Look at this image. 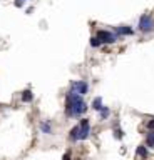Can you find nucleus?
<instances>
[{"label":"nucleus","instance_id":"2eb2a0df","mask_svg":"<svg viewBox=\"0 0 154 160\" xmlns=\"http://www.w3.org/2000/svg\"><path fill=\"white\" fill-rule=\"evenodd\" d=\"M147 128H151V130L154 128V120H151V122H149V123H147Z\"/></svg>","mask_w":154,"mask_h":160},{"label":"nucleus","instance_id":"20e7f679","mask_svg":"<svg viewBox=\"0 0 154 160\" xmlns=\"http://www.w3.org/2000/svg\"><path fill=\"white\" fill-rule=\"evenodd\" d=\"M97 38L101 40V43H114L116 42V35L111 32H106V30H99Z\"/></svg>","mask_w":154,"mask_h":160},{"label":"nucleus","instance_id":"f03ea898","mask_svg":"<svg viewBox=\"0 0 154 160\" xmlns=\"http://www.w3.org/2000/svg\"><path fill=\"white\" fill-rule=\"evenodd\" d=\"M71 133H72L71 137L74 140H86L89 137V122L87 120H81V125L76 128H72Z\"/></svg>","mask_w":154,"mask_h":160},{"label":"nucleus","instance_id":"7ed1b4c3","mask_svg":"<svg viewBox=\"0 0 154 160\" xmlns=\"http://www.w3.org/2000/svg\"><path fill=\"white\" fill-rule=\"evenodd\" d=\"M139 28H141V32H151L154 28V20L151 15H142L139 20Z\"/></svg>","mask_w":154,"mask_h":160},{"label":"nucleus","instance_id":"4468645a","mask_svg":"<svg viewBox=\"0 0 154 160\" xmlns=\"http://www.w3.org/2000/svg\"><path fill=\"white\" fill-rule=\"evenodd\" d=\"M116 137L117 138H122V132H121V130H116Z\"/></svg>","mask_w":154,"mask_h":160},{"label":"nucleus","instance_id":"39448f33","mask_svg":"<svg viewBox=\"0 0 154 160\" xmlns=\"http://www.w3.org/2000/svg\"><path fill=\"white\" fill-rule=\"evenodd\" d=\"M72 93H77V95H84L87 93V83L82 82V80H79V82H74L72 83Z\"/></svg>","mask_w":154,"mask_h":160},{"label":"nucleus","instance_id":"9b49d317","mask_svg":"<svg viewBox=\"0 0 154 160\" xmlns=\"http://www.w3.org/2000/svg\"><path fill=\"white\" fill-rule=\"evenodd\" d=\"M91 45L92 47H99V45H101V40H99L97 37H92L91 38Z\"/></svg>","mask_w":154,"mask_h":160},{"label":"nucleus","instance_id":"423d86ee","mask_svg":"<svg viewBox=\"0 0 154 160\" xmlns=\"http://www.w3.org/2000/svg\"><path fill=\"white\" fill-rule=\"evenodd\" d=\"M116 32L119 33V35H132L134 32H132V28H129V27H116Z\"/></svg>","mask_w":154,"mask_h":160},{"label":"nucleus","instance_id":"1a4fd4ad","mask_svg":"<svg viewBox=\"0 0 154 160\" xmlns=\"http://www.w3.org/2000/svg\"><path fill=\"white\" fill-rule=\"evenodd\" d=\"M137 155H139V157H142V158H146L149 153H147V150L144 147H137Z\"/></svg>","mask_w":154,"mask_h":160},{"label":"nucleus","instance_id":"9d476101","mask_svg":"<svg viewBox=\"0 0 154 160\" xmlns=\"http://www.w3.org/2000/svg\"><path fill=\"white\" fill-rule=\"evenodd\" d=\"M146 142H147V145H149V147H154V132L147 133V138H146Z\"/></svg>","mask_w":154,"mask_h":160},{"label":"nucleus","instance_id":"f8f14e48","mask_svg":"<svg viewBox=\"0 0 154 160\" xmlns=\"http://www.w3.org/2000/svg\"><path fill=\"white\" fill-rule=\"evenodd\" d=\"M101 115H102V117H107V115H109V110H107L106 107H102V108H101Z\"/></svg>","mask_w":154,"mask_h":160},{"label":"nucleus","instance_id":"0eeeda50","mask_svg":"<svg viewBox=\"0 0 154 160\" xmlns=\"http://www.w3.org/2000/svg\"><path fill=\"white\" fill-rule=\"evenodd\" d=\"M32 98H34V95H32L30 90H25V92L22 93V100H24V102H32Z\"/></svg>","mask_w":154,"mask_h":160},{"label":"nucleus","instance_id":"f257e3e1","mask_svg":"<svg viewBox=\"0 0 154 160\" xmlns=\"http://www.w3.org/2000/svg\"><path fill=\"white\" fill-rule=\"evenodd\" d=\"M87 110V107H86V103H84V100H82V97L81 95H77V93H69L67 95V107H66V112L69 113V115H81V113H84Z\"/></svg>","mask_w":154,"mask_h":160},{"label":"nucleus","instance_id":"dca6fc26","mask_svg":"<svg viewBox=\"0 0 154 160\" xmlns=\"http://www.w3.org/2000/svg\"><path fill=\"white\" fill-rule=\"evenodd\" d=\"M62 160H71V153H69V152H67L66 155H64V158H62Z\"/></svg>","mask_w":154,"mask_h":160},{"label":"nucleus","instance_id":"ddd939ff","mask_svg":"<svg viewBox=\"0 0 154 160\" xmlns=\"http://www.w3.org/2000/svg\"><path fill=\"white\" fill-rule=\"evenodd\" d=\"M42 130H44L45 133H49V132H50V127H49L47 123H42Z\"/></svg>","mask_w":154,"mask_h":160},{"label":"nucleus","instance_id":"6e6552de","mask_svg":"<svg viewBox=\"0 0 154 160\" xmlns=\"http://www.w3.org/2000/svg\"><path fill=\"white\" fill-rule=\"evenodd\" d=\"M92 108H94V110H101V108H102V100L99 98V97H97V98H94V102H92Z\"/></svg>","mask_w":154,"mask_h":160}]
</instances>
